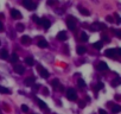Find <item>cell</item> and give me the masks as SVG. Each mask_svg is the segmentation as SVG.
<instances>
[{
	"mask_svg": "<svg viewBox=\"0 0 121 114\" xmlns=\"http://www.w3.org/2000/svg\"><path fill=\"white\" fill-rule=\"evenodd\" d=\"M121 53V49L120 48H113V49H107L105 51V55L109 58H116V57Z\"/></svg>",
	"mask_w": 121,
	"mask_h": 114,
	"instance_id": "6da1fadb",
	"label": "cell"
},
{
	"mask_svg": "<svg viewBox=\"0 0 121 114\" xmlns=\"http://www.w3.org/2000/svg\"><path fill=\"white\" fill-rule=\"evenodd\" d=\"M66 98L68 100H70V101H76L77 100V93L74 88H69L66 90Z\"/></svg>",
	"mask_w": 121,
	"mask_h": 114,
	"instance_id": "7a4b0ae2",
	"label": "cell"
},
{
	"mask_svg": "<svg viewBox=\"0 0 121 114\" xmlns=\"http://www.w3.org/2000/svg\"><path fill=\"white\" fill-rule=\"evenodd\" d=\"M90 30L92 31H99V30H107V26L102 23H94L92 24L90 26Z\"/></svg>",
	"mask_w": 121,
	"mask_h": 114,
	"instance_id": "3957f363",
	"label": "cell"
},
{
	"mask_svg": "<svg viewBox=\"0 0 121 114\" xmlns=\"http://www.w3.org/2000/svg\"><path fill=\"white\" fill-rule=\"evenodd\" d=\"M66 25H68L69 30L75 31V30H76V23H75V18H73V17H69L68 22H66Z\"/></svg>",
	"mask_w": 121,
	"mask_h": 114,
	"instance_id": "277c9868",
	"label": "cell"
},
{
	"mask_svg": "<svg viewBox=\"0 0 121 114\" xmlns=\"http://www.w3.org/2000/svg\"><path fill=\"white\" fill-rule=\"evenodd\" d=\"M23 6H25L29 10H34L36 8V5L32 3V0H23Z\"/></svg>",
	"mask_w": 121,
	"mask_h": 114,
	"instance_id": "5b68a950",
	"label": "cell"
},
{
	"mask_svg": "<svg viewBox=\"0 0 121 114\" xmlns=\"http://www.w3.org/2000/svg\"><path fill=\"white\" fill-rule=\"evenodd\" d=\"M37 69L39 70V74H40V76H42L43 79H48V77H49V71H48L46 69L42 68V65H38Z\"/></svg>",
	"mask_w": 121,
	"mask_h": 114,
	"instance_id": "8992f818",
	"label": "cell"
},
{
	"mask_svg": "<svg viewBox=\"0 0 121 114\" xmlns=\"http://www.w3.org/2000/svg\"><path fill=\"white\" fill-rule=\"evenodd\" d=\"M11 15H12V18H14V19H20V18H22V13H20L18 10H15V8H12V10H11Z\"/></svg>",
	"mask_w": 121,
	"mask_h": 114,
	"instance_id": "52a82bcc",
	"label": "cell"
},
{
	"mask_svg": "<svg viewBox=\"0 0 121 114\" xmlns=\"http://www.w3.org/2000/svg\"><path fill=\"white\" fill-rule=\"evenodd\" d=\"M96 69L100 70V71H106V70H108V65H107V63H105V62H100V63L96 65Z\"/></svg>",
	"mask_w": 121,
	"mask_h": 114,
	"instance_id": "ba28073f",
	"label": "cell"
},
{
	"mask_svg": "<svg viewBox=\"0 0 121 114\" xmlns=\"http://www.w3.org/2000/svg\"><path fill=\"white\" fill-rule=\"evenodd\" d=\"M34 77L33 76H30V77H27V79H25V81H24V83H25V86H27V87H32L33 84H34Z\"/></svg>",
	"mask_w": 121,
	"mask_h": 114,
	"instance_id": "9c48e42d",
	"label": "cell"
},
{
	"mask_svg": "<svg viewBox=\"0 0 121 114\" xmlns=\"http://www.w3.org/2000/svg\"><path fill=\"white\" fill-rule=\"evenodd\" d=\"M38 38H39V41H38V46H39V48L45 49V48H48V46H49V43H48L45 39H43L42 37H38Z\"/></svg>",
	"mask_w": 121,
	"mask_h": 114,
	"instance_id": "30bf717a",
	"label": "cell"
},
{
	"mask_svg": "<svg viewBox=\"0 0 121 114\" xmlns=\"http://www.w3.org/2000/svg\"><path fill=\"white\" fill-rule=\"evenodd\" d=\"M57 39L58 41H66L68 39V34H66V32H64V31H61V32H58V34H57Z\"/></svg>",
	"mask_w": 121,
	"mask_h": 114,
	"instance_id": "8fae6325",
	"label": "cell"
},
{
	"mask_svg": "<svg viewBox=\"0 0 121 114\" xmlns=\"http://www.w3.org/2000/svg\"><path fill=\"white\" fill-rule=\"evenodd\" d=\"M14 71H15L17 74H19V75H23V74L25 72V68H24L23 65H20V64H17V65L14 67Z\"/></svg>",
	"mask_w": 121,
	"mask_h": 114,
	"instance_id": "7c38bea8",
	"label": "cell"
},
{
	"mask_svg": "<svg viewBox=\"0 0 121 114\" xmlns=\"http://www.w3.org/2000/svg\"><path fill=\"white\" fill-rule=\"evenodd\" d=\"M40 25H43V26H44V29H45V30H48V29L51 26V23H50L49 19L44 18V19H42V20H40Z\"/></svg>",
	"mask_w": 121,
	"mask_h": 114,
	"instance_id": "4fadbf2b",
	"label": "cell"
},
{
	"mask_svg": "<svg viewBox=\"0 0 121 114\" xmlns=\"http://www.w3.org/2000/svg\"><path fill=\"white\" fill-rule=\"evenodd\" d=\"M22 43H23L24 45H29V44L31 43V38H30L29 36H23V37H22Z\"/></svg>",
	"mask_w": 121,
	"mask_h": 114,
	"instance_id": "5bb4252c",
	"label": "cell"
},
{
	"mask_svg": "<svg viewBox=\"0 0 121 114\" xmlns=\"http://www.w3.org/2000/svg\"><path fill=\"white\" fill-rule=\"evenodd\" d=\"M76 51H77V53H78V55H84V53H85V51H87V49H85L84 46H82V45H78V46H77V49H76Z\"/></svg>",
	"mask_w": 121,
	"mask_h": 114,
	"instance_id": "9a60e30c",
	"label": "cell"
},
{
	"mask_svg": "<svg viewBox=\"0 0 121 114\" xmlns=\"http://www.w3.org/2000/svg\"><path fill=\"white\" fill-rule=\"evenodd\" d=\"M51 84H52V87H54L55 89H59V87H61V84H59V81H58L57 79H55V80H52V81H51Z\"/></svg>",
	"mask_w": 121,
	"mask_h": 114,
	"instance_id": "2e32d148",
	"label": "cell"
},
{
	"mask_svg": "<svg viewBox=\"0 0 121 114\" xmlns=\"http://www.w3.org/2000/svg\"><path fill=\"white\" fill-rule=\"evenodd\" d=\"M120 82H121V79L119 77V76H116V77L112 81V86H113V87H117V86L120 84Z\"/></svg>",
	"mask_w": 121,
	"mask_h": 114,
	"instance_id": "e0dca14e",
	"label": "cell"
},
{
	"mask_svg": "<svg viewBox=\"0 0 121 114\" xmlns=\"http://www.w3.org/2000/svg\"><path fill=\"white\" fill-rule=\"evenodd\" d=\"M120 110H121V107H120L119 105L112 103V112H113V113H119Z\"/></svg>",
	"mask_w": 121,
	"mask_h": 114,
	"instance_id": "ac0fdd59",
	"label": "cell"
},
{
	"mask_svg": "<svg viewBox=\"0 0 121 114\" xmlns=\"http://www.w3.org/2000/svg\"><path fill=\"white\" fill-rule=\"evenodd\" d=\"M102 46H103V43H102V42H96V43L93 44V48L96 49V50H101Z\"/></svg>",
	"mask_w": 121,
	"mask_h": 114,
	"instance_id": "d6986e66",
	"label": "cell"
},
{
	"mask_svg": "<svg viewBox=\"0 0 121 114\" xmlns=\"http://www.w3.org/2000/svg\"><path fill=\"white\" fill-rule=\"evenodd\" d=\"M0 57H1L3 60H7V58H8L7 51H6V50H1V51H0Z\"/></svg>",
	"mask_w": 121,
	"mask_h": 114,
	"instance_id": "ffe728a7",
	"label": "cell"
},
{
	"mask_svg": "<svg viewBox=\"0 0 121 114\" xmlns=\"http://www.w3.org/2000/svg\"><path fill=\"white\" fill-rule=\"evenodd\" d=\"M18 60H19V57H18V55H17L15 52L11 55V62H12V63H15V62H18Z\"/></svg>",
	"mask_w": 121,
	"mask_h": 114,
	"instance_id": "44dd1931",
	"label": "cell"
},
{
	"mask_svg": "<svg viewBox=\"0 0 121 114\" xmlns=\"http://www.w3.org/2000/svg\"><path fill=\"white\" fill-rule=\"evenodd\" d=\"M80 39H81L82 42H88V36H87V33L82 32V33L80 34Z\"/></svg>",
	"mask_w": 121,
	"mask_h": 114,
	"instance_id": "7402d4cb",
	"label": "cell"
},
{
	"mask_svg": "<svg viewBox=\"0 0 121 114\" xmlns=\"http://www.w3.org/2000/svg\"><path fill=\"white\" fill-rule=\"evenodd\" d=\"M25 62H26V64H29V65H33V64H34V60L32 58V57H26Z\"/></svg>",
	"mask_w": 121,
	"mask_h": 114,
	"instance_id": "603a6c76",
	"label": "cell"
},
{
	"mask_svg": "<svg viewBox=\"0 0 121 114\" xmlns=\"http://www.w3.org/2000/svg\"><path fill=\"white\" fill-rule=\"evenodd\" d=\"M37 101H38V103H39V107H40L42 109H48V106H46V103H45L44 101H42L40 99H38Z\"/></svg>",
	"mask_w": 121,
	"mask_h": 114,
	"instance_id": "cb8c5ba5",
	"label": "cell"
},
{
	"mask_svg": "<svg viewBox=\"0 0 121 114\" xmlns=\"http://www.w3.org/2000/svg\"><path fill=\"white\" fill-rule=\"evenodd\" d=\"M0 93H4V94H11V90L8 88H5L3 86H0Z\"/></svg>",
	"mask_w": 121,
	"mask_h": 114,
	"instance_id": "d4e9b609",
	"label": "cell"
},
{
	"mask_svg": "<svg viewBox=\"0 0 121 114\" xmlns=\"http://www.w3.org/2000/svg\"><path fill=\"white\" fill-rule=\"evenodd\" d=\"M80 12H81V14H83V15H90V12L89 11H87L85 8H83V7H80Z\"/></svg>",
	"mask_w": 121,
	"mask_h": 114,
	"instance_id": "484cf974",
	"label": "cell"
},
{
	"mask_svg": "<svg viewBox=\"0 0 121 114\" xmlns=\"http://www.w3.org/2000/svg\"><path fill=\"white\" fill-rule=\"evenodd\" d=\"M77 83H78V87H80V88H84V87H85V82H84L82 79H80V80L77 81Z\"/></svg>",
	"mask_w": 121,
	"mask_h": 114,
	"instance_id": "4316f807",
	"label": "cell"
},
{
	"mask_svg": "<svg viewBox=\"0 0 121 114\" xmlns=\"http://www.w3.org/2000/svg\"><path fill=\"white\" fill-rule=\"evenodd\" d=\"M32 19H33V22L36 23V24L40 25V20H42V19H39V18H38L37 15H33V17H32Z\"/></svg>",
	"mask_w": 121,
	"mask_h": 114,
	"instance_id": "83f0119b",
	"label": "cell"
},
{
	"mask_svg": "<svg viewBox=\"0 0 121 114\" xmlns=\"http://www.w3.org/2000/svg\"><path fill=\"white\" fill-rule=\"evenodd\" d=\"M24 29H25L24 24H18V25H17V30H18L19 32H23V31H24Z\"/></svg>",
	"mask_w": 121,
	"mask_h": 114,
	"instance_id": "f1b7e54d",
	"label": "cell"
},
{
	"mask_svg": "<svg viewBox=\"0 0 121 114\" xmlns=\"http://www.w3.org/2000/svg\"><path fill=\"white\" fill-rule=\"evenodd\" d=\"M103 88V83L102 82H99L97 84H96V87H95V90L97 91V90H100V89H102Z\"/></svg>",
	"mask_w": 121,
	"mask_h": 114,
	"instance_id": "f546056e",
	"label": "cell"
},
{
	"mask_svg": "<svg viewBox=\"0 0 121 114\" xmlns=\"http://www.w3.org/2000/svg\"><path fill=\"white\" fill-rule=\"evenodd\" d=\"M102 39H103V42H105V43H109V38H108V36H106V34L102 36ZM103 42H102V43H103Z\"/></svg>",
	"mask_w": 121,
	"mask_h": 114,
	"instance_id": "4dcf8cb0",
	"label": "cell"
},
{
	"mask_svg": "<svg viewBox=\"0 0 121 114\" xmlns=\"http://www.w3.org/2000/svg\"><path fill=\"white\" fill-rule=\"evenodd\" d=\"M112 32L115 33L117 38H121V32H120V31H117V30H112Z\"/></svg>",
	"mask_w": 121,
	"mask_h": 114,
	"instance_id": "1f68e13d",
	"label": "cell"
},
{
	"mask_svg": "<svg viewBox=\"0 0 121 114\" xmlns=\"http://www.w3.org/2000/svg\"><path fill=\"white\" fill-rule=\"evenodd\" d=\"M22 110H23L24 113H27V112H29V107H27L26 105H22Z\"/></svg>",
	"mask_w": 121,
	"mask_h": 114,
	"instance_id": "d6a6232c",
	"label": "cell"
},
{
	"mask_svg": "<svg viewBox=\"0 0 121 114\" xmlns=\"http://www.w3.org/2000/svg\"><path fill=\"white\" fill-rule=\"evenodd\" d=\"M114 17H115V19H116V20H115V22H116V24H120V23H121V20H120V15H119L117 13H115V14H114Z\"/></svg>",
	"mask_w": 121,
	"mask_h": 114,
	"instance_id": "836d02e7",
	"label": "cell"
},
{
	"mask_svg": "<svg viewBox=\"0 0 121 114\" xmlns=\"http://www.w3.org/2000/svg\"><path fill=\"white\" fill-rule=\"evenodd\" d=\"M48 4L51 6V5H55V4H57V1H56V0H55V1H54V0H50V1H48Z\"/></svg>",
	"mask_w": 121,
	"mask_h": 114,
	"instance_id": "e575fe53",
	"label": "cell"
},
{
	"mask_svg": "<svg viewBox=\"0 0 121 114\" xmlns=\"http://www.w3.org/2000/svg\"><path fill=\"white\" fill-rule=\"evenodd\" d=\"M106 19H107V22H109V23H113V18H112L110 15H108Z\"/></svg>",
	"mask_w": 121,
	"mask_h": 114,
	"instance_id": "d590c367",
	"label": "cell"
},
{
	"mask_svg": "<svg viewBox=\"0 0 121 114\" xmlns=\"http://www.w3.org/2000/svg\"><path fill=\"white\" fill-rule=\"evenodd\" d=\"M43 93H44V95H49V89H48V88H44V89H43Z\"/></svg>",
	"mask_w": 121,
	"mask_h": 114,
	"instance_id": "8d00e7d4",
	"label": "cell"
},
{
	"mask_svg": "<svg viewBox=\"0 0 121 114\" xmlns=\"http://www.w3.org/2000/svg\"><path fill=\"white\" fill-rule=\"evenodd\" d=\"M99 114H107V112H106V110H103V109L101 108V109H99Z\"/></svg>",
	"mask_w": 121,
	"mask_h": 114,
	"instance_id": "74e56055",
	"label": "cell"
},
{
	"mask_svg": "<svg viewBox=\"0 0 121 114\" xmlns=\"http://www.w3.org/2000/svg\"><path fill=\"white\" fill-rule=\"evenodd\" d=\"M4 31V25H3V23L0 22V32H3Z\"/></svg>",
	"mask_w": 121,
	"mask_h": 114,
	"instance_id": "f35d334b",
	"label": "cell"
},
{
	"mask_svg": "<svg viewBox=\"0 0 121 114\" xmlns=\"http://www.w3.org/2000/svg\"><path fill=\"white\" fill-rule=\"evenodd\" d=\"M84 106H85V103H84L83 101H81V102H80V108H83Z\"/></svg>",
	"mask_w": 121,
	"mask_h": 114,
	"instance_id": "ab89813d",
	"label": "cell"
},
{
	"mask_svg": "<svg viewBox=\"0 0 121 114\" xmlns=\"http://www.w3.org/2000/svg\"><path fill=\"white\" fill-rule=\"evenodd\" d=\"M32 87H33V90H37V89L39 88V86H38V84H36V86H34V84H33Z\"/></svg>",
	"mask_w": 121,
	"mask_h": 114,
	"instance_id": "60d3db41",
	"label": "cell"
},
{
	"mask_svg": "<svg viewBox=\"0 0 121 114\" xmlns=\"http://www.w3.org/2000/svg\"><path fill=\"white\" fill-rule=\"evenodd\" d=\"M4 108H5V110H8V109H10L8 106H6V105H4Z\"/></svg>",
	"mask_w": 121,
	"mask_h": 114,
	"instance_id": "b9f144b4",
	"label": "cell"
},
{
	"mask_svg": "<svg viewBox=\"0 0 121 114\" xmlns=\"http://www.w3.org/2000/svg\"><path fill=\"white\" fill-rule=\"evenodd\" d=\"M0 18H4V13H0Z\"/></svg>",
	"mask_w": 121,
	"mask_h": 114,
	"instance_id": "7bdbcfd3",
	"label": "cell"
},
{
	"mask_svg": "<svg viewBox=\"0 0 121 114\" xmlns=\"http://www.w3.org/2000/svg\"><path fill=\"white\" fill-rule=\"evenodd\" d=\"M0 45H1V41H0Z\"/></svg>",
	"mask_w": 121,
	"mask_h": 114,
	"instance_id": "ee69618b",
	"label": "cell"
},
{
	"mask_svg": "<svg viewBox=\"0 0 121 114\" xmlns=\"http://www.w3.org/2000/svg\"><path fill=\"white\" fill-rule=\"evenodd\" d=\"M32 114H36V113H32Z\"/></svg>",
	"mask_w": 121,
	"mask_h": 114,
	"instance_id": "f6af8a7d",
	"label": "cell"
}]
</instances>
